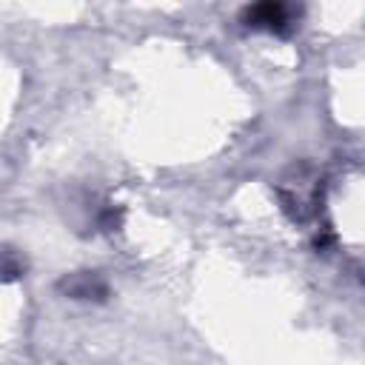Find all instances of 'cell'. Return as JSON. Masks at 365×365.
Wrapping results in <instances>:
<instances>
[{"label": "cell", "instance_id": "cell-1", "mask_svg": "<svg viewBox=\"0 0 365 365\" xmlns=\"http://www.w3.org/2000/svg\"><path fill=\"white\" fill-rule=\"evenodd\" d=\"M242 20L254 29H274L282 31L288 26V9L282 3H257L242 11Z\"/></svg>", "mask_w": 365, "mask_h": 365}, {"label": "cell", "instance_id": "cell-2", "mask_svg": "<svg viewBox=\"0 0 365 365\" xmlns=\"http://www.w3.org/2000/svg\"><path fill=\"white\" fill-rule=\"evenodd\" d=\"M63 288H66L74 299H103V297H106V282H103L97 274H88V271L68 277V279L63 282Z\"/></svg>", "mask_w": 365, "mask_h": 365}]
</instances>
